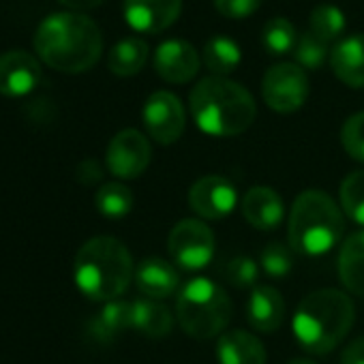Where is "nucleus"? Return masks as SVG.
Listing matches in <instances>:
<instances>
[{"label":"nucleus","instance_id":"nucleus-23","mask_svg":"<svg viewBox=\"0 0 364 364\" xmlns=\"http://www.w3.org/2000/svg\"><path fill=\"white\" fill-rule=\"evenodd\" d=\"M240 60L242 52L238 43L230 37H213L210 41H206L202 52V63L208 67V71H213V75L219 77H225L236 71Z\"/></svg>","mask_w":364,"mask_h":364},{"label":"nucleus","instance_id":"nucleus-14","mask_svg":"<svg viewBox=\"0 0 364 364\" xmlns=\"http://www.w3.org/2000/svg\"><path fill=\"white\" fill-rule=\"evenodd\" d=\"M39 60L22 50H14L0 56V95L24 97L41 84Z\"/></svg>","mask_w":364,"mask_h":364},{"label":"nucleus","instance_id":"nucleus-16","mask_svg":"<svg viewBox=\"0 0 364 364\" xmlns=\"http://www.w3.org/2000/svg\"><path fill=\"white\" fill-rule=\"evenodd\" d=\"M135 285L137 289L152 300L169 298L180 287V274L163 257H146L135 268Z\"/></svg>","mask_w":364,"mask_h":364},{"label":"nucleus","instance_id":"nucleus-33","mask_svg":"<svg viewBox=\"0 0 364 364\" xmlns=\"http://www.w3.org/2000/svg\"><path fill=\"white\" fill-rule=\"evenodd\" d=\"M262 5V0H215V7L221 16L232 20H242L253 16Z\"/></svg>","mask_w":364,"mask_h":364},{"label":"nucleus","instance_id":"nucleus-34","mask_svg":"<svg viewBox=\"0 0 364 364\" xmlns=\"http://www.w3.org/2000/svg\"><path fill=\"white\" fill-rule=\"evenodd\" d=\"M341 364H364V336L349 343L341 355Z\"/></svg>","mask_w":364,"mask_h":364},{"label":"nucleus","instance_id":"nucleus-36","mask_svg":"<svg viewBox=\"0 0 364 364\" xmlns=\"http://www.w3.org/2000/svg\"><path fill=\"white\" fill-rule=\"evenodd\" d=\"M58 3H63L65 7H69L73 11H86V9L99 7L101 3H105V0H58Z\"/></svg>","mask_w":364,"mask_h":364},{"label":"nucleus","instance_id":"nucleus-9","mask_svg":"<svg viewBox=\"0 0 364 364\" xmlns=\"http://www.w3.org/2000/svg\"><path fill=\"white\" fill-rule=\"evenodd\" d=\"M141 118L148 135L161 146L178 141L187 127L185 105L180 103V99L173 92L167 90H156L146 99Z\"/></svg>","mask_w":364,"mask_h":364},{"label":"nucleus","instance_id":"nucleus-3","mask_svg":"<svg viewBox=\"0 0 364 364\" xmlns=\"http://www.w3.org/2000/svg\"><path fill=\"white\" fill-rule=\"evenodd\" d=\"M196 124L215 137H234L245 133L257 114L253 95L238 82L210 75L196 84L189 97Z\"/></svg>","mask_w":364,"mask_h":364},{"label":"nucleus","instance_id":"nucleus-20","mask_svg":"<svg viewBox=\"0 0 364 364\" xmlns=\"http://www.w3.org/2000/svg\"><path fill=\"white\" fill-rule=\"evenodd\" d=\"M338 279L349 294L364 298V230L347 236L341 245Z\"/></svg>","mask_w":364,"mask_h":364},{"label":"nucleus","instance_id":"nucleus-22","mask_svg":"<svg viewBox=\"0 0 364 364\" xmlns=\"http://www.w3.org/2000/svg\"><path fill=\"white\" fill-rule=\"evenodd\" d=\"M148 60V43L137 37L120 39L107 56V67L118 77H131L144 69Z\"/></svg>","mask_w":364,"mask_h":364},{"label":"nucleus","instance_id":"nucleus-4","mask_svg":"<svg viewBox=\"0 0 364 364\" xmlns=\"http://www.w3.org/2000/svg\"><path fill=\"white\" fill-rule=\"evenodd\" d=\"M73 277L77 289L97 302L118 300L135 279L129 249L112 236H97L82 245L75 255Z\"/></svg>","mask_w":364,"mask_h":364},{"label":"nucleus","instance_id":"nucleus-6","mask_svg":"<svg viewBox=\"0 0 364 364\" xmlns=\"http://www.w3.org/2000/svg\"><path fill=\"white\" fill-rule=\"evenodd\" d=\"M232 315V298L208 277H196L187 281L176 298V319L182 332L198 341L221 336L230 326Z\"/></svg>","mask_w":364,"mask_h":364},{"label":"nucleus","instance_id":"nucleus-19","mask_svg":"<svg viewBox=\"0 0 364 364\" xmlns=\"http://www.w3.org/2000/svg\"><path fill=\"white\" fill-rule=\"evenodd\" d=\"M219 364H266L264 343L247 330H228L217 343Z\"/></svg>","mask_w":364,"mask_h":364},{"label":"nucleus","instance_id":"nucleus-12","mask_svg":"<svg viewBox=\"0 0 364 364\" xmlns=\"http://www.w3.org/2000/svg\"><path fill=\"white\" fill-rule=\"evenodd\" d=\"M200 54L185 39L163 41L154 52V71L169 84H187L200 71Z\"/></svg>","mask_w":364,"mask_h":364},{"label":"nucleus","instance_id":"nucleus-30","mask_svg":"<svg viewBox=\"0 0 364 364\" xmlns=\"http://www.w3.org/2000/svg\"><path fill=\"white\" fill-rule=\"evenodd\" d=\"M328 54V43H323L321 39H317L311 33H304L298 37V43L294 48V58L296 65L302 69H319L326 63Z\"/></svg>","mask_w":364,"mask_h":364},{"label":"nucleus","instance_id":"nucleus-32","mask_svg":"<svg viewBox=\"0 0 364 364\" xmlns=\"http://www.w3.org/2000/svg\"><path fill=\"white\" fill-rule=\"evenodd\" d=\"M341 146L351 159L364 163V112H358L343 122Z\"/></svg>","mask_w":364,"mask_h":364},{"label":"nucleus","instance_id":"nucleus-37","mask_svg":"<svg viewBox=\"0 0 364 364\" xmlns=\"http://www.w3.org/2000/svg\"><path fill=\"white\" fill-rule=\"evenodd\" d=\"M287 364H315V362H311V360H306V358H296V360H289Z\"/></svg>","mask_w":364,"mask_h":364},{"label":"nucleus","instance_id":"nucleus-35","mask_svg":"<svg viewBox=\"0 0 364 364\" xmlns=\"http://www.w3.org/2000/svg\"><path fill=\"white\" fill-rule=\"evenodd\" d=\"M77 176L84 185H92V182L101 180V167L97 161H84L77 169Z\"/></svg>","mask_w":364,"mask_h":364},{"label":"nucleus","instance_id":"nucleus-28","mask_svg":"<svg viewBox=\"0 0 364 364\" xmlns=\"http://www.w3.org/2000/svg\"><path fill=\"white\" fill-rule=\"evenodd\" d=\"M345 24H347V20L338 7L317 5L309 18V33L315 35L317 39H321L323 43H330L345 31Z\"/></svg>","mask_w":364,"mask_h":364},{"label":"nucleus","instance_id":"nucleus-10","mask_svg":"<svg viewBox=\"0 0 364 364\" xmlns=\"http://www.w3.org/2000/svg\"><path fill=\"white\" fill-rule=\"evenodd\" d=\"M152 159L150 141L137 129H124L116 133L107 146L105 163L109 173L120 180H133L146 171Z\"/></svg>","mask_w":364,"mask_h":364},{"label":"nucleus","instance_id":"nucleus-7","mask_svg":"<svg viewBox=\"0 0 364 364\" xmlns=\"http://www.w3.org/2000/svg\"><path fill=\"white\" fill-rule=\"evenodd\" d=\"M167 253L182 270H202L215 257V234L200 219H182L167 236Z\"/></svg>","mask_w":364,"mask_h":364},{"label":"nucleus","instance_id":"nucleus-21","mask_svg":"<svg viewBox=\"0 0 364 364\" xmlns=\"http://www.w3.org/2000/svg\"><path fill=\"white\" fill-rule=\"evenodd\" d=\"M131 319H133V328L137 332L152 336V338H161V336L169 334L171 326H173L171 311L152 298H139V300L131 302Z\"/></svg>","mask_w":364,"mask_h":364},{"label":"nucleus","instance_id":"nucleus-29","mask_svg":"<svg viewBox=\"0 0 364 364\" xmlns=\"http://www.w3.org/2000/svg\"><path fill=\"white\" fill-rule=\"evenodd\" d=\"M259 266L270 279H285L294 268V249L283 242H268L259 253Z\"/></svg>","mask_w":364,"mask_h":364},{"label":"nucleus","instance_id":"nucleus-25","mask_svg":"<svg viewBox=\"0 0 364 364\" xmlns=\"http://www.w3.org/2000/svg\"><path fill=\"white\" fill-rule=\"evenodd\" d=\"M129 328H133L131 302H124V300L105 302L103 311L95 319V332L103 341H112L114 336H118L120 332H124Z\"/></svg>","mask_w":364,"mask_h":364},{"label":"nucleus","instance_id":"nucleus-17","mask_svg":"<svg viewBox=\"0 0 364 364\" xmlns=\"http://www.w3.org/2000/svg\"><path fill=\"white\" fill-rule=\"evenodd\" d=\"M332 73L349 88H364V35H349L330 50Z\"/></svg>","mask_w":364,"mask_h":364},{"label":"nucleus","instance_id":"nucleus-11","mask_svg":"<svg viewBox=\"0 0 364 364\" xmlns=\"http://www.w3.org/2000/svg\"><path fill=\"white\" fill-rule=\"evenodd\" d=\"M187 200L198 217L208 221H221L234 213L238 204V193L225 176L208 173L189 189Z\"/></svg>","mask_w":364,"mask_h":364},{"label":"nucleus","instance_id":"nucleus-2","mask_svg":"<svg viewBox=\"0 0 364 364\" xmlns=\"http://www.w3.org/2000/svg\"><path fill=\"white\" fill-rule=\"evenodd\" d=\"M355 321V306L341 289H315L306 294L294 313V336L298 345L313 353L323 355L336 349L349 334Z\"/></svg>","mask_w":364,"mask_h":364},{"label":"nucleus","instance_id":"nucleus-5","mask_svg":"<svg viewBox=\"0 0 364 364\" xmlns=\"http://www.w3.org/2000/svg\"><path fill=\"white\" fill-rule=\"evenodd\" d=\"M343 230V210L328 193L309 189L296 198L287 219V240L296 253L323 255L341 242Z\"/></svg>","mask_w":364,"mask_h":364},{"label":"nucleus","instance_id":"nucleus-24","mask_svg":"<svg viewBox=\"0 0 364 364\" xmlns=\"http://www.w3.org/2000/svg\"><path fill=\"white\" fill-rule=\"evenodd\" d=\"M133 193L129 187L120 185V182H107L95 196L97 210L107 219H122L133 210Z\"/></svg>","mask_w":364,"mask_h":364},{"label":"nucleus","instance_id":"nucleus-15","mask_svg":"<svg viewBox=\"0 0 364 364\" xmlns=\"http://www.w3.org/2000/svg\"><path fill=\"white\" fill-rule=\"evenodd\" d=\"M247 223L262 232H272L285 217V204L281 196L270 187H251L240 204Z\"/></svg>","mask_w":364,"mask_h":364},{"label":"nucleus","instance_id":"nucleus-27","mask_svg":"<svg viewBox=\"0 0 364 364\" xmlns=\"http://www.w3.org/2000/svg\"><path fill=\"white\" fill-rule=\"evenodd\" d=\"M262 43L274 56L289 54V52H294V48L298 43L296 26L285 18H272L262 28Z\"/></svg>","mask_w":364,"mask_h":364},{"label":"nucleus","instance_id":"nucleus-18","mask_svg":"<svg viewBox=\"0 0 364 364\" xmlns=\"http://www.w3.org/2000/svg\"><path fill=\"white\" fill-rule=\"evenodd\" d=\"M247 321L251 328L259 332H274L285 321V300L283 296L270 287L259 285L253 287L247 300Z\"/></svg>","mask_w":364,"mask_h":364},{"label":"nucleus","instance_id":"nucleus-13","mask_svg":"<svg viewBox=\"0 0 364 364\" xmlns=\"http://www.w3.org/2000/svg\"><path fill=\"white\" fill-rule=\"evenodd\" d=\"M182 11V0H124L122 14L127 24L146 35L167 31Z\"/></svg>","mask_w":364,"mask_h":364},{"label":"nucleus","instance_id":"nucleus-26","mask_svg":"<svg viewBox=\"0 0 364 364\" xmlns=\"http://www.w3.org/2000/svg\"><path fill=\"white\" fill-rule=\"evenodd\" d=\"M341 210L358 225H364V169L351 171L338 187Z\"/></svg>","mask_w":364,"mask_h":364},{"label":"nucleus","instance_id":"nucleus-8","mask_svg":"<svg viewBox=\"0 0 364 364\" xmlns=\"http://www.w3.org/2000/svg\"><path fill=\"white\" fill-rule=\"evenodd\" d=\"M309 77L302 67L294 63H279L270 67L262 80L264 103L279 114L298 112L309 99Z\"/></svg>","mask_w":364,"mask_h":364},{"label":"nucleus","instance_id":"nucleus-31","mask_svg":"<svg viewBox=\"0 0 364 364\" xmlns=\"http://www.w3.org/2000/svg\"><path fill=\"white\" fill-rule=\"evenodd\" d=\"M257 272H259V266L253 257L249 255H238V257H232L225 266H223V279L238 287V289H247V287H253L255 281H257Z\"/></svg>","mask_w":364,"mask_h":364},{"label":"nucleus","instance_id":"nucleus-1","mask_svg":"<svg viewBox=\"0 0 364 364\" xmlns=\"http://www.w3.org/2000/svg\"><path fill=\"white\" fill-rule=\"evenodd\" d=\"M35 50L48 67L63 73H82L99 63L103 35L88 16L60 11L41 20L35 33Z\"/></svg>","mask_w":364,"mask_h":364}]
</instances>
